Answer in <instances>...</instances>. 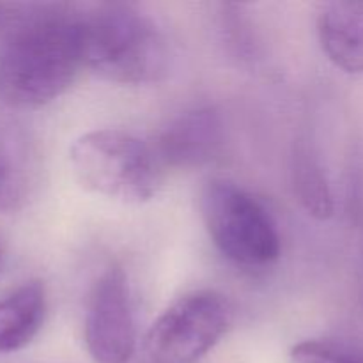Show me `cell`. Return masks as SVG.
<instances>
[{"label":"cell","instance_id":"obj_7","mask_svg":"<svg viewBox=\"0 0 363 363\" xmlns=\"http://www.w3.org/2000/svg\"><path fill=\"white\" fill-rule=\"evenodd\" d=\"M223 144L225 128L220 112L213 106H201L170 121L160 133L155 151L163 169H197L211 163Z\"/></svg>","mask_w":363,"mask_h":363},{"label":"cell","instance_id":"obj_13","mask_svg":"<svg viewBox=\"0 0 363 363\" xmlns=\"http://www.w3.org/2000/svg\"><path fill=\"white\" fill-rule=\"evenodd\" d=\"M0 269H2V250H0Z\"/></svg>","mask_w":363,"mask_h":363},{"label":"cell","instance_id":"obj_2","mask_svg":"<svg viewBox=\"0 0 363 363\" xmlns=\"http://www.w3.org/2000/svg\"><path fill=\"white\" fill-rule=\"evenodd\" d=\"M84 66L96 77L121 85L162 80L170 52L155 21L128 4L99 6L80 18Z\"/></svg>","mask_w":363,"mask_h":363},{"label":"cell","instance_id":"obj_11","mask_svg":"<svg viewBox=\"0 0 363 363\" xmlns=\"http://www.w3.org/2000/svg\"><path fill=\"white\" fill-rule=\"evenodd\" d=\"M293 186L308 215L318 220L332 218L335 211L332 188L323 167L307 149H300L294 155Z\"/></svg>","mask_w":363,"mask_h":363},{"label":"cell","instance_id":"obj_9","mask_svg":"<svg viewBox=\"0 0 363 363\" xmlns=\"http://www.w3.org/2000/svg\"><path fill=\"white\" fill-rule=\"evenodd\" d=\"M48 301L41 280H28L0 298V354L27 347L41 332Z\"/></svg>","mask_w":363,"mask_h":363},{"label":"cell","instance_id":"obj_5","mask_svg":"<svg viewBox=\"0 0 363 363\" xmlns=\"http://www.w3.org/2000/svg\"><path fill=\"white\" fill-rule=\"evenodd\" d=\"M233 307L223 294L202 289L174 301L147 333L149 357L156 363H195L229 330Z\"/></svg>","mask_w":363,"mask_h":363},{"label":"cell","instance_id":"obj_6","mask_svg":"<svg viewBox=\"0 0 363 363\" xmlns=\"http://www.w3.org/2000/svg\"><path fill=\"white\" fill-rule=\"evenodd\" d=\"M84 339L96 363H130L135 353V319L128 277L110 266L94 284L84 321Z\"/></svg>","mask_w":363,"mask_h":363},{"label":"cell","instance_id":"obj_8","mask_svg":"<svg viewBox=\"0 0 363 363\" xmlns=\"http://www.w3.org/2000/svg\"><path fill=\"white\" fill-rule=\"evenodd\" d=\"M318 34L323 52L342 71L363 73V0H340L321 7Z\"/></svg>","mask_w":363,"mask_h":363},{"label":"cell","instance_id":"obj_4","mask_svg":"<svg viewBox=\"0 0 363 363\" xmlns=\"http://www.w3.org/2000/svg\"><path fill=\"white\" fill-rule=\"evenodd\" d=\"M201 211L215 247L236 264L266 266L280 255V236L264 206L227 179H211L201 194Z\"/></svg>","mask_w":363,"mask_h":363},{"label":"cell","instance_id":"obj_10","mask_svg":"<svg viewBox=\"0 0 363 363\" xmlns=\"http://www.w3.org/2000/svg\"><path fill=\"white\" fill-rule=\"evenodd\" d=\"M32 170L25 145L7 126L0 124V211H18L32 186Z\"/></svg>","mask_w":363,"mask_h":363},{"label":"cell","instance_id":"obj_3","mask_svg":"<svg viewBox=\"0 0 363 363\" xmlns=\"http://www.w3.org/2000/svg\"><path fill=\"white\" fill-rule=\"evenodd\" d=\"M71 167L85 190L140 204L158 194L163 165L152 145L123 130H96L71 145Z\"/></svg>","mask_w":363,"mask_h":363},{"label":"cell","instance_id":"obj_1","mask_svg":"<svg viewBox=\"0 0 363 363\" xmlns=\"http://www.w3.org/2000/svg\"><path fill=\"white\" fill-rule=\"evenodd\" d=\"M84 67L80 18L59 6H30L0 50V99L16 110L41 108Z\"/></svg>","mask_w":363,"mask_h":363},{"label":"cell","instance_id":"obj_12","mask_svg":"<svg viewBox=\"0 0 363 363\" xmlns=\"http://www.w3.org/2000/svg\"><path fill=\"white\" fill-rule=\"evenodd\" d=\"M293 363H363V346L344 340H303L291 350Z\"/></svg>","mask_w":363,"mask_h":363}]
</instances>
